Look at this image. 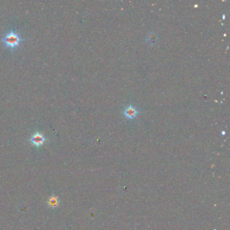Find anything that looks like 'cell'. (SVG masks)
I'll return each mask as SVG.
<instances>
[{"label": "cell", "mask_w": 230, "mask_h": 230, "mask_svg": "<svg viewBox=\"0 0 230 230\" xmlns=\"http://www.w3.org/2000/svg\"><path fill=\"white\" fill-rule=\"evenodd\" d=\"M5 47L10 50H15L19 47L21 43L23 41L20 34L14 30L7 33L2 39Z\"/></svg>", "instance_id": "1"}, {"label": "cell", "mask_w": 230, "mask_h": 230, "mask_svg": "<svg viewBox=\"0 0 230 230\" xmlns=\"http://www.w3.org/2000/svg\"><path fill=\"white\" fill-rule=\"evenodd\" d=\"M46 140H47V139H46V138L43 134L39 132H37L31 136L29 141L33 145L39 147V146L44 145Z\"/></svg>", "instance_id": "2"}, {"label": "cell", "mask_w": 230, "mask_h": 230, "mask_svg": "<svg viewBox=\"0 0 230 230\" xmlns=\"http://www.w3.org/2000/svg\"><path fill=\"white\" fill-rule=\"evenodd\" d=\"M123 115L128 119H134L137 115V110L133 106L130 105L123 111Z\"/></svg>", "instance_id": "3"}, {"label": "cell", "mask_w": 230, "mask_h": 230, "mask_svg": "<svg viewBox=\"0 0 230 230\" xmlns=\"http://www.w3.org/2000/svg\"><path fill=\"white\" fill-rule=\"evenodd\" d=\"M48 206H50L51 208H57V206H59V198L57 196H51L47 201Z\"/></svg>", "instance_id": "4"}, {"label": "cell", "mask_w": 230, "mask_h": 230, "mask_svg": "<svg viewBox=\"0 0 230 230\" xmlns=\"http://www.w3.org/2000/svg\"><path fill=\"white\" fill-rule=\"evenodd\" d=\"M157 34L153 33H150L148 34L147 37L146 38V41L148 43L149 45H155L156 43V42L157 41Z\"/></svg>", "instance_id": "5"}]
</instances>
